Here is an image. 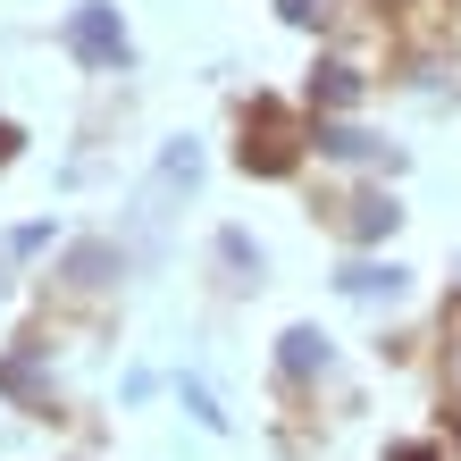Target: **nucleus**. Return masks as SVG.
<instances>
[{
	"mask_svg": "<svg viewBox=\"0 0 461 461\" xmlns=\"http://www.w3.org/2000/svg\"><path fill=\"white\" fill-rule=\"evenodd\" d=\"M85 68H126V25H118V9L110 0H85V9L68 17V34H59Z\"/></svg>",
	"mask_w": 461,
	"mask_h": 461,
	"instance_id": "1",
	"label": "nucleus"
},
{
	"mask_svg": "<svg viewBox=\"0 0 461 461\" xmlns=\"http://www.w3.org/2000/svg\"><path fill=\"white\" fill-rule=\"evenodd\" d=\"M243 168L252 176H285L294 168V118L277 101H252V118H243Z\"/></svg>",
	"mask_w": 461,
	"mask_h": 461,
	"instance_id": "2",
	"label": "nucleus"
},
{
	"mask_svg": "<svg viewBox=\"0 0 461 461\" xmlns=\"http://www.w3.org/2000/svg\"><path fill=\"white\" fill-rule=\"evenodd\" d=\"M336 285L352 294V303H377V294L394 303V294H402V268H394V260H386V268H377V260H352V268H344Z\"/></svg>",
	"mask_w": 461,
	"mask_h": 461,
	"instance_id": "3",
	"label": "nucleus"
},
{
	"mask_svg": "<svg viewBox=\"0 0 461 461\" xmlns=\"http://www.w3.org/2000/svg\"><path fill=\"white\" fill-rule=\"evenodd\" d=\"M319 151H336V159H386V168H394V151L377 143V134H361V126H319Z\"/></svg>",
	"mask_w": 461,
	"mask_h": 461,
	"instance_id": "4",
	"label": "nucleus"
},
{
	"mask_svg": "<svg viewBox=\"0 0 461 461\" xmlns=\"http://www.w3.org/2000/svg\"><path fill=\"white\" fill-rule=\"evenodd\" d=\"M277 361H285V377L328 369V336H319V328H285V352H277Z\"/></svg>",
	"mask_w": 461,
	"mask_h": 461,
	"instance_id": "5",
	"label": "nucleus"
},
{
	"mask_svg": "<svg viewBox=\"0 0 461 461\" xmlns=\"http://www.w3.org/2000/svg\"><path fill=\"white\" fill-rule=\"evenodd\" d=\"M344 227L361 235V243H377V235L394 227V202H386V194H361V202H344Z\"/></svg>",
	"mask_w": 461,
	"mask_h": 461,
	"instance_id": "6",
	"label": "nucleus"
},
{
	"mask_svg": "<svg viewBox=\"0 0 461 461\" xmlns=\"http://www.w3.org/2000/svg\"><path fill=\"white\" fill-rule=\"evenodd\" d=\"M319 101H328V110H352V101H361V76L352 68H319V85H311Z\"/></svg>",
	"mask_w": 461,
	"mask_h": 461,
	"instance_id": "7",
	"label": "nucleus"
},
{
	"mask_svg": "<svg viewBox=\"0 0 461 461\" xmlns=\"http://www.w3.org/2000/svg\"><path fill=\"white\" fill-rule=\"evenodd\" d=\"M110 260H118L110 243H85V252L68 260V277H76V285H110Z\"/></svg>",
	"mask_w": 461,
	"mask_h": 461,
	"instance_id": "8",
	"label": "nucleus"
},
{
	"mask_svg": "<svg viewBox=\"0 0 461 461\" xmlns=\"http://www.w3.org/2000/svg\"><path fill=\"white\" fill-rule=\"evenodd\" d=\"M185 411H194L202 428H227V411H219V402H210V386H185Z\"/></svg>",
	"mask_w": 461,
	"mask_h": 461,
	"instance_id": "9",
	"label": "nucleus"
},
{
	"mask_svg": "<svg viewBox=\"0 0 461 461\" xmlns=\"http://www.w3.org/2000/svg\"><path fill=\"white\" fill-rule=\"evenodd\" d=\"M277 9H285L294 25H319V17H328V0H277Z\"/></svg>",
	"mask_w": 461,
	"mask_h": 461,
	"instance_id": "10",
	"label": "nucleus"
},
{
	"mask_svg": "<svg viewBox=\"0 0 461 461\" xmlns=\"http://www.w3.org/2000/svg\"><path fill=\"white\" fill-rule=\"evenodd\" d=\"M394 461H437V453H428V445H394Z\"/></svg>",
	"mask_w": 461,
	"mask_h": 461,
	"instance_id": "11",
	"label": "nucleus"
},
{
	"mask_svg": "<svg viewBox=\"0 0 461 461\" xmlns=\"http://www.w3.org/2000/svg\"><path fill=\"white\" fill-rule=\"evenodd\" d=\"M453 394H461V319H453Z\"/></svg>",
	"mask_w": 461,
	"mask_h": 461,
	"instance_id": "12",
	"label": "nucleus"
},
{
	"mask_svg": "<svg viewBox=\"0 0 461 461\" xmlns=\"http://www.w3.org/2000/svg\"><path fill=\"white\" fill-rule=\"evenodd\" d=\"M0 159H17V126H0Z\"/></svg>",
	"mask_w": 461,
	"mask_h": 461,
	"instance_id": "13",
	"label": "nucleus"
}]
</instances>
